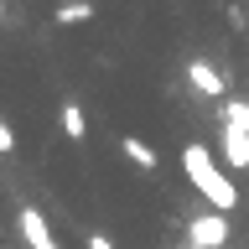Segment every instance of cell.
Returning <instances> with one entry per match:
<instances>
[{
  "mask_svg": "<svg viewBox=\"0 0 249 249\" xmlns=\"http://www.w3.org/2000/svg\"><path fill=\"white\" fill-rule=\"evenodd\" d=\"M120 151L130 156V166H140V171H156V151H151V145H145L140 135H124V140H120Z\"/></svg>",
  "mask_w": 249,
  "mask_h": 249,
  "instance_id": "8992f818",
  "label": "cell"
},
{
  "mask_svg": "<svg viewBox=\"0 0 249 249\" xmlns=\"http://www.w3.org/2000/svg\"><path fill=\"white\" fill-rule=\"evenodd\" d=\"M5 151H16V130L0 120V156H5Z\"/></svg>",
  "mask_w": 249,
  "mask_h": 249,
  "instance_id": "30bf717a",
  "label": "cell"
},
{
  "mask_svg": "<svg viewBox=\"0 0 249 249\" xmlns=\"http://www.w3.org/2000/svg\"><path fill=\"white\" fill-rule=\"evenodd\" d=\"M21 239H26L31 249H57V239L47 233V218L36 213V208H21Z\"/></svg>",
  "mask_w": 249,
  "mask_h": 249,
  "instance_id": "277c9868",
  "label": "cell"
},
{
  "mask_svg": "<svg viewBox=\"0 0 249 249\" xmlns=\"http://www.w3.org/2000/svg\"><path fill=\"white\" fill-rule=\"evenodd\" d=\"M223 124L249 135V99H229V104H223Z\"/></svg>",
  "mask_w": 249,
  "mask_h": 249,
  "instance_id": "9c48e42d",
  "label": "cell"
},
{
  "mask_svg": "<svg viewBox=\"0 0 249 249\" xmlns=\"http://www.w3.org/2000/svg\"><path fill=\"white\" fill-rule=\"evenodd\" d=\"M0 26H5V0H0Z\"/></svg>",
  "mask_w": 249,
  "mask_h": 249,
  "instance_id": "7c38bea8",
  "label": "cell"
},
{
  "mask_svg": "<svg viewBox=\"0 0 249 249\" xmlns=\"http://www.w3.org/2000/svg\"><path fill=\"white\" fill-rule=\"evenodd\" d=\"M57 120H62V135H68V140H83V135H89V120H83V109H78L73 99L62 104V114H57Z\"/></svg>",
  "mask_w": 249,
  "mask_h": 249,
  "instance_id": "ba28073f",
  "label": "cell"
},
{
  "mask_svg": "<svg viewBox=\"0 0 249 249\" xmlns=\"http://www.w3.org/2000/svg\"><path fill=\"white\" fill-rule=\"evenodd\" d=\"M223 161L239 166V171H249V135L244 130H229V124H223Z\"/></svg>",
  "mask_w": 249,
  "mask_h": 249,
  "instance_id": "5b68a950",
  "label": "cell"
},
{
  "mask_svg": "<svg viewBox=\"0 0 249 249\" xmlns=\"http://www.w3.org/2000/svg\"><path fill=\"white\" fill-rule=\"evenodd\" d=\"M89 249H114V239L109 233H89Z\"/></svg>",
  "mask_w": 249,
  "mask_h": 249,
  "instance_id": "8fae6325",
  "label": "cell"
},
{
  "mask_svg": "<svg viewBox=\"0 0 249 249\" xmlns=\"http://www.w3.org/2000/svg\"><path fill=\"white\" fill-rule=\"evenodd\" d=\"M52 16H57V26H78V21H93V0H62Z\"/></svg>",
  "mask_w": 249,
  "mask_h": 249,
  "instance_id": "52a82bcc",
  "label": "cell"
},
{
  "mask_svg": "<svg viewBox=\"0 0 249 249\" xmlns=\"http://www.w3.org/2000/svg\"><path fill=\"white\" fill-rule=\"evenodd\" d=\"M187 244L192 249H223L229 244V213H197L192 218V229H187Z\"/></svg>",
  "mask_w": 249,
  "mask_h": 249,
  "instance_id": "7a4b0ae2",
  "label": "cell"
},
{
  "mask_svg": "<svg viewBox=\"0 0 249 249\" xmlns=\"http://www.w3.org/2000/svg\"><path fill=\"white\" fill-rule=\"evenodd\" d=\"M182 171H187V182L202 192V202H208L213 213H233V208H239V192H233V182L213 166V151H208V145H197V140L182 145Z\"/></svg>",
  "mask_w": 249,
  "mask_h": 249,
  "instance_id": "6da1fadb",
  "label": "cell"
},
{
  "mask_svg": "<svg viewBox=\"0 0 249 249\" xmlns=\"http://www.w3.org/2000/svg\"><path fill=\"white\" fill-rule=\"evenodd\" d=\"M187 83H192L197 93H208V99H223V93H229V78L218 73L213 62H202V57L187 62Z\"/></svg>",
  "mask_w": 249,
  "mask_h": 249,
  "instance_id": "3957f363",
  "label": "cell"
},
{
  "mask_svg": "<svg viewBox=\"0 0 249 249\" xmlns=\"http://www.w3.org/2000/svg\"><path fill=\"white\" fill-rule=\"evenodd\" d=\"M187 249H192V244H187Z\"/></svg>",
  "mask_w": 249,
  "mask_h": 249,
  "instance_id": "4fadbf2b",
  "label": "cell"
}]
</instances>
